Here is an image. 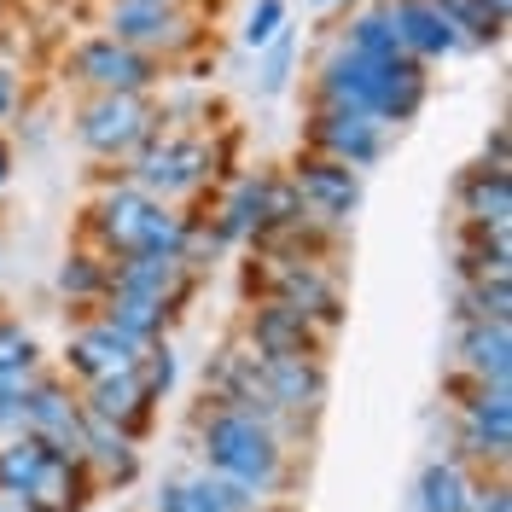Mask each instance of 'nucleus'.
<instances>
[{"instance_id": "37", "label": "nucleus", "mask_w": 512, "mask_h": 512, "mask_svg": "<svg viewBox=\"0 0 512 512\" xmlns=\"http://www.w3.org/2000/svg\"><path fill=\"white\" fill-rule=\"evenodd\" d=\"M489 6H495V12H507V6H512V0H489Z\"/></svg>"}, {"instance_id": "33", "label": "nucleus", "mask_w": 512, "mask_h": 512, "mask_svg": "<svg viewBox=\"0 0 512 512\" xmlns=\"http://www.w3.org/2000/svg\"><path fill=\"white\" fill-rule=\"evenodd\" d=\"M466 512H512L507 501V483H478V489H466Z\"/></svg>"}, {"instance_id": "25", "label": "nucleus", "mask_w": 512, "mask_h": 512, "mask_svg": "<svg viewBox=\"0 0 512 512\" xmlns=\"http://www.w3.org/2000/svg\"><path fill=\"white\" fill-rule=\"evenodd\" d=\"M344 47H350V53H361V59H373V64L408 59V53H402V41H396V30H390V18H384V6H373V12H361V18H355Z\"/></svg>"}, {"instance_id": "34", "label": "nucleus", "mask_w": 512, "mask_h": 512, "mask_svg": "<svg viewBox=\"0 0 512 512\" xmlns=\"http://www.w3.org/2000/svg\"><path fill=\"white\" fill-rule=\"evenodd\" d=\"M286 76H291V41H280V47H274V59H268L262 88H268V94H280V88H286Z\"/></svg>"}, {"instance_id": "38", "label": "nucleus", "mask_w": 512, "mask_h": 512, "mask_svg": "<svg viewBox=\"0 0 512 512\" xmlns=\"http://www.w3.org/2000/svg\"><path fill=\"white\" fill-rule=\"evenodd\" d=\"M0 512H6V501H0Z\"/></svg>"}, {"instance_id": "12", "label": "nucleus", "mask_w": 512, "mask_h": 512, "mask_svg": "<svg viewBox=\"0 0 512 512\" xmlns=\"http://www.w3.org/2000/svg\"><path fill=\"white\" fill-rule=\"evenodd\" d=\"M140 355H146V350H140V344H128L117 326L94 320V326H82V332L70 338L64 361H70V373H82L88 384H99V379H111V373H128Z\"/></svg>"}, {"instance_id": "24", "label": "nucleus", "mask_w": 512, "mask_h": 512, "mask_svg": "<svg viewBox=\"0 0 512 512\" xmlns=\"http://www.w3.org/2000/svg\"><path fill=\"white\" fill-rule=\"evenodd\" d=\"M466 472L454 460H437L419 472V512H466Z\"/></svg>"}, {"instance_id": "23", "label": "nucleus", "mask_w": 512, "mask_h": 512, "mask_svg": "<svg viewBox=\"0 0 512 512\" xmlns=\"http://www.w3.org/2000/svg\"><path fill=\"white\" fill-rule=\"evenodd\" d=\"M47 454H53V448L35 443V437H6V443H0V495L18 501V495L35 483V472H41Z\"/></svg>"}, {"instance_id": "36", "label": "nucleus", "mask_w": 512, "mask_h": 512, "mask_svg": "<svg viewBox=\"0 0 512 512\" xmlns=\"http://www.w3.org/2000/svg\"><path fill=\"white\" fill-rule=\"evenodd\" d=\"M6 175H12V152H6V140H0V187H6Z\"/></svg>"}, {"instance_id": "30", "label": "nucleus", "mask_w": 512, "mask_h": 512, "mask_svg": "<svg viewBox=\"0 0 512 512\" xmlns=\"http://www.w3.org/2000/svg\"><path fill=\"white\" fill-rule=\"evenodd\" d=\"M216 233H222V245L239 239V233H256V181H239V192L227 198L222 222H216Z\"/></svg>"}, {"instance_id": "11", "label": "nucleus", "mask_w": 512, "mask_h": 512, "mask_svg": "<svg viewBox=\"0 0 512 512\" xmlns=\"http://www.w3.org/2000/svg\"><path fill=\"white\" fill-rule=\"evenodd\" d=\"M309 140H315V158H332V163H344V169H367L384 146L379 123L373 117H355V111H320L315 128H309Z\"/></svg>"}, {"instance_id": "8", "label": "nucleus", "mask_w": 512, "mask_h": 512, "mask_svg": "<svg viewBox=\"0 0 512 512\" xmlns=\"http://www.w3.org/2000/svg\"><path fill=\"white\" fill-rule=\"evenodd\" d=\"M140 192H192L210 175V146L204 140H146L140 152Z\"/></svg>"}, {"instance_id": "1", "label": "nucleus", "mask_w": 512, "mask_h": 512, "mask_svg": "<svg viewBox=\"0 0 512 512\" xmlns=\"http://www.w3.org/2000/svg\"><path fill=\"white\" fill-rule=\"evenodd\" d=\"M320 99H326V111H355V117H373V123H408L419 111V99H425V64L414 59L373 64L350 47H338L320 64Z\"/></svg>"}, {"instance_id": "15", "label": "nucleus", "mask_w": 512, "mask_h": 512, "mask_svg": "<svg viewBox=\"0 0 512 512\" xmlns=\"http://www.w3.org/2000/svg\"><path fill=\"white\" fill-rule=\"evenodd\" d=\"M88 460H76V454H47L41 460V472H35V483L18 495L24 501V512H76L82 501H88Z\"/></svg>"}, {"instance_id": "32", "label": "nucleus", "mask_w": 512, "mask_h": 512, "mask_svg": "<svg viewBox=\"0 0 512 512\" xmlns=\"http://www.w3.org/2000/svg\"><path fill=\"white\" fill-rule=\"evenodd\" d=\"M280 18H286V6H280V0H256L251 24H245V47H268V41L280 35Z\"/></svg>"}, {"instance_id": "29", "label": "nucleus", "mask_w": 512, "mask_h": 512, "mask_svg": "<svg viewBox=\"0 0 512 512\" xmlns=\"http://www.w3.org/2000/svg\"><path fill=\"white\" fill-rule=\"evenodd\" d=\"M507 315H512L507 280H472V291H466V320H495V326H507Z\"/></svg>"}, {"instance_id": "19", "label": "nucleus", "mask_w": 512, "mask_h": 512, "mask_svg": "<svg viewBox=\"0 0 512 512\" xmlns=\"http://www.w3.org/2000/svg\"><path fill=\"white\" fill-rule=\"evenodd\" d=\"M158 512H256V495L227 478H192V483H163Z\"/></svg>"}, {"instance_id": "10", "label": "nucleus", "mask_w": 512, "mask_h": 512, "mask_svg": "<svg viewBox=\"0 0 512 512\" xmlns=\"http://www.w3.org/2000/svg\"><path fill=\"white\" fill-rule=\"evenodd\" d=\"M384 18H390V30L402 41V53L408 59H443L460 47V35L448 30V18L437 12V0H384Z\"/></svg>"}, {"instance_id": "20", "label": "nucleus", "mask_w": 512, "mask_h": 512, "mask_svg": "<svg viewBox=\"0 0 512 512\" xmlns=\"http://www.w3.org/2000/svg\"><path fill=\"white\" fill-rule=\"evenodd\" d=\"M460 361L478 384H507L512 373V332L495 320H466V338H460Z\"/></svg>"}, {"instance_id": "5", "label": "nucleus", "mask_w": 512, "mask_h": 512, "mask_svg": "<svg viewBox=\"0 0 512 512\" xmlns=\"http://www.w3.org/2000/svg\"><path fill=\"white\" fill-rule=\"evenodd\" d=\"M70 76L94 82L99 94H140V88H152L158 64L146 59L140 47H123L117 35H99V41H82L70 53Z\"/></svg>"}, {"instance_id": "31", "label": "nucleus", "mask_w": 512, "mask_h": 512, "mask_svg": "<svg viewBox=\"0 0 512 512\" xmlns=\"http://www.w3.org/2000/svg\"><path fill=\"white\" fill-rule=\"evenodd\" d=\"M35 367V344L24 326H12V320H0V379H12V373H30Z\"/></svg>"}, {"instance_id": "3", "label": "nucleus", "mask_w": 512, "mask_h": 512, "mask_svg": "<svg viewBox=\"0 0 512 512\" xmlns=\"http://www.w3.org/2000/svg\"><path fill=\"white\" fill-rule=\"evenodd\" d=\"M88 227L105 245V256H181V216H169L152 192L140 187H117L105 192L94 210H88Z\"/></svg>"}, {"instance_id": "26", "label": "nucleus", "mask_w": 512, "mask_h": 512, "mask_svg": "<svg viewBox=\"0 0 512 512\" xmlns=\"http://www.w3.org/2000/svg\"><path fill=\"white\" fill-rule=\"evenodd\" d=\"M507 227H472V239H466V256H460V268L472 274V280H507Z\"/></svg>"}, {"instance_id": "17", "label": "nucleus", "mask_w": 512, "mask_h": 512, "mask_svg": "<svg viewBox=\"0 0 512 512\" xmlns=\"http://www.w3.org/2000/svg\"><path fill=\"white\" fill-rule=\"evenodd\" d=\"M117 41L123 47H158V41H181L187 18L181 0H117Z\"/></svg>"}, {"instance_id": "13", "label": "nucleus", "mask_w": 512, "mask_h": 512, "mask_svg": "<svg viewBox=\"0 0 512 512\" xmlns=\"http://www.w3.org/2000/svg\"><path fill=\"white\" fill-rule=\"evenodd\" d=\"M82 414H94L99 425H111V431H140L146 425V414H152V390H146V379H140V361L128 367V373H111V379H99L94 390H88V408Z\"/></svg>"}, {"instance_id": "4", "label": "nucleus", "mask_w": 512, "mask_h": 512, "mask_svg": "<svg viewBox=\"0 0 512 512\" xmlns=\"http://www.w3.org/2000/svg\"><path fill=\"white\" fill-rule=\"evenodd\" d=\"M158 128V111L140 94H99L94 105H82L76 117V134L82 146H94L99 158H128L134 146H146Z\"/></svg>"}, {"instance_id": "7", "label": "nucleus", "mask_w": 512, "mask_h": 512, "mask_svg": "<svg viewBox=\"0 0 512 512\" xmlns=\"http://www.w3.org/2000/svg\"><path fill=\"white\" fill-rule=\"evenodd\" d=\"M291 187H297V198H303V210L320 216V222H350L355 204H361L355 169H344V163H332V158H297Z\"/></svg>"}, {"instance_id": "35", "label": "nucleus", "mask_w": 512, "mask_h": 512, "mask_svg": "<svg viewBox=\"0 0 512 512\" xmlns=\"http://www.w3.org/2000/svg\"><path fill=\"white\" fill-rule=\"evenodd\" d=\"M12 94H18V88H12V70H0V117L12 111Z\"/></svg>"}, {"instance_id": "39", "label": "nucleus", "mask_w": 512, "mask_h": 512, "mask_svg": "<svg viewBox=\"0 0 512 512\" xmlns=\"http://www.w3.org/2000/svg\"><path fill=\"white\" fill-rule=\"evenodd\" d=\"M320 6H326V0H320Z\"/></svg>"}, {"instance_id": "27", "label": "nucleus", "mask_w": 512, "mask_h": 512, "mask_svg": "<svg viewBox=\"0 0 512 512\" xmlns=\"http://www.w3.org/2000/svg\"><path fill=\"white\" fill-rule=\"evenodd\" d=\"M437 12L448 18L454 35H472V41H501V30H507V12H495L489 0H437Z\"/></svg>"}, {"instance_id": "2", "label": "nucleus", "mask_w": 512, "mask_h": 512, "mask_svg": "<svg viewBox=\"0 0 512 512\" xmlns=\"http://www.w3.org/2000/svg\"><path fill=\"white\" fill-rule=\"evenodd\" d=\"M198 448H204V460H210V472L227 483H239V489H274L280 478V437H274V425H262V419L239 414V408H204L198 414Z\"/></svg>"}, {"instance_id": "6", "label": "nucleus", "mask_w": 512, "mask_h": 512, "mask_svg": "<svg viewBox=\"0 0 512 512\" xmlns=\"http://www.w3.org/2000/svg\"><path fill=\"white\" fill-rule=\"evenodd\" d=\"M268 291H274V303L297 309V315L315 320V326H338V315H344L338 286L320 274L309 256H268Z\"/></svg>"}, {"instance_id": "22", "label": "nucleus", "mask_w": 512, "mask_h": 512, "mask_svg": "<svg viewBox=\"0 0 512 512\" xmlns=\"http://www.w3.org/2000/svg\"><path fill=\"white\" fill-rule=\"evenodd\" d=\"M163 320H169V309H158V303L128 297V291H105V326H117L128 344L152 350V344L163 338Z\"/></svg>"}, {"instance_id": "28", "label": "nucleus", "mask_w": 512, "mask_h": 512, "mask_svg": "<svg viewBox=\"0 0 512 512\" xmlns=\"http://www.w3.org/2000/svg\"><path fill=\"white\" fill-rule=\"evenodd\" d=\"M59 286L70 297H105L111 291V262H99V256H70L59 268Z\"/></svg>"}, {"instance_id": "16", "label": "nucleus", "mask_w": 512, "mask_h": 512, "mask_svg": "<svg viewBox=\"0 0 512 512\" xmlns=\"http://www.w3.org/2000/svg\"><path fill=\"white\" fill-rule=\"evenodd\" d=\"M262 361V384H268V402L280 414H303V408H320L326 396V379H320L315 355H256Z\"/></svg>"}, {"instance_id": "9", "label": "nucleus", "mask_w": 512, "mask_h": 512, "mask_svg": "<svg viewBox=\"0 0 512 512\" xmlns=\"http://www.w3.org/2000/svg\"><path fill=\"white\" fill-rule=\"evenodd\" d=\"M111 291L146 297V303L175 315V303L192 291V274L181 256H128V262H111Z\"/></svg>"}, {"instance_id": "14", "label": "nucleus", "mask_w": 512, "mask_h": 512, "mask_svg": "<svg viewBox=\"0 0 512 512\" xmlns=\"http://www.w3.org/2000/svg\"><path fill=\"white\" fill-rule=\"evenodd\" d=\"M507 448H512L507 384H478V396L466 402V454H478V460H507Z\"/></svg>"}, {"instance_id": "21", "label": "nucleus", "mask_w": 512, "mask_h": 512, "mask_svg": "<svg viewBox=\"0 0 512 512\" xmlns=\"http://www.w3.org/2000/svg\"><path fill=\"white\" fill-rule=\"evenodd\" d=\"M460 204H466L472 227H507L512 222V175L495 169V163L472 169V175L460 181Z\"/></svg>"}, {"instance_id": "18", "label": "nucleus", "mask_w": 512, "mask_h": 512, "mask_svg": "<svg viewBox=\"0 0 512 512\" xmlns=\"http://www.w3.org/2000/svg\"><path fill=\"white\" fill-rule=\"evenodd\" d=\"M251 355H315V320L268 297L251 315Z\"/></svg>"}]
</instances>
